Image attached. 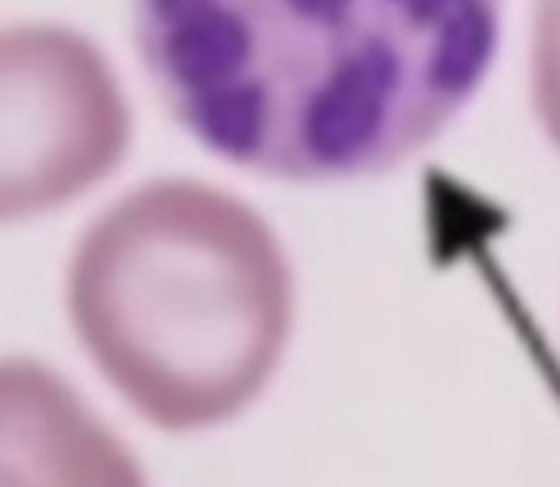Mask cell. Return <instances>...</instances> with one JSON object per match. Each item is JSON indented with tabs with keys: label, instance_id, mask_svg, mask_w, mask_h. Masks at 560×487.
<instances>
[{
	"label": "cell",
	"instance_id": "2",
	"mask_svg": "<svg viewBox=\"0 0 560 487\" xmlns=\"http://www.w3.org/2000/svg\"><path fill=\"white\" fill-rule=\"evenodd\" d=\"M70 318L147 422L208 430L242 415L277 372L292 334V269L238 196L150 181L81 234Z\"/></svg>",
	"mask_w": 560,
	"mask_h": 487
},
{
	"label": "cell",
	"instance_id": "1",
	"mask_svg": "<svg viewBox=\"0 0 560 487\" xmlns=\"http://www.w3.org/2000/svg\"><path fill=\"white\" fill-rule=\"evenodd\" d=\"M503 0H135L165 112L223 162L300 185L376 177L483 85Z\"/></svg>",
	"mask_w": 560,
	"mask_h": 487
},
{
	"label": "cell",
	"instance_id": "5",
	"mask_svg": "<svg viewBox=\"0 0 560 487\" xmlns=\"http://www.w3.org/2000/svg\"><path fill=\"white\" fill-rule=\"evenodd\" d=\"M534 112L560 150V0H537L534 16Z\"/></svg>",
	"mask_w": 560,
	"mask_h": 487
},
{
	"label": "cell",
	"instance_id": "3",
	"mask_svg": "<svg viewBox=\"0 0 560 487\" xmlns=\"http://www.w3.org/2000/svg\"><path fill=\"white\" fill-rule=\"evenodd\" d=\"M131 108L108 58L70 27L0 32V223L73 204L119 170Z\"/></svg>",
	"mask_w": 560,
	"mask_h": 487
},
{
	"label": "cell",
	"instance_id": "4",
	"mask_svg": "<svg viewBox=\"0 0 560 487\" xmlns=\"http://www.w3.org/2000/svg\"><path fill=\"white\" fill-rule=\"evenodd\" d=\"M0 487H150L85 399L27 357L0 361Z\"/></svg>",
	"mask_w": 560,
	"mask_h": 487
}]
</instances>
